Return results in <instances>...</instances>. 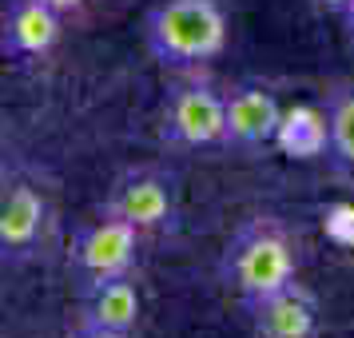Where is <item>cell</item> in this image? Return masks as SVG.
<instances>
[{"mask_svg": "<svg viewBox=\"0 0 354 338\" xmlns=\"http://www.w3.org/2000/svg\"><path fill=\"white\" fill-rule=\"evenodd\" d=\"M299 267H303L299 235L274 215L247 219L219 251V283L235 290L239 303L295 283Z\"/></svg>", "mask_w": 354, "mask_h": 338, "instance_id": "obj_1", "label": "cell"}, {"mask_svg": "<svg viewBox=\"0 0 354 338\" xmlns=\"http://www.w3.org/2000/svg\"><path fill=\"white\" fill-rule=\"evenodd\" d=\"M227 12L219 0H156L144 17L151 60L171 72H199L227 52Z\"/></svg>", "mask_w": 354, "mask_h": 338, "instance_id": "obj_2", "label": "cell"}, {"mask_svg": "<svg viewBox=\"0 0 354 338\" xmlns=\"http://www.w3.org/2000/svg\"><path fill=\"white\" fill-rule=\"evenodd\" d=\"M160 131L183 151L227 147V92L199 72H183V80H176L163 96Z\"/></svg>", "mask_w": 354, "mask_h": 338, "instance_id": "obj_3", "label": "cell"}, {"mask_svg": "<svg viewBox=\"0 0 354 338\" xmlns=\"http://www.w3.org/2000/svg\"><path fill=\"white\" fill-rule=\"evenodd\" d=\"M100 211L140 227L144 235L163 231V227L176 223V215H179V179L167 167H156V163L128 167V171H120L112 179Z\"/></svg>", "mask_w": 354, "mask_h": 338, "instance_id": "obj_4", "label": "cell"}, {"mask_svg": "<svg viewBox=\"0 0 354 338\" xmlns=\"http://www.w3.org/2000/svg\"><path fill=\"white\" fill-rule=\"evenodd\" d=\"M52 231V203L48 191L36 183L28 171H4V191H0V255L4 263H28L40 255Z\"/></svg>", "mask_w": 354, "mask_h": 338, "instance_id": "obj_5", "label": "cell"}, {"mask_svg": "<svg viewBox=\"0 0 354 338\" xmlns=\"http://www.w3.org/2000/svg\"><path fill=\"white\" fill-rule=\"evenodd\" d=\"M140 243H144V231L140 227H131L124 219L100 211L96 219H88L84 227H76L68 263H72V271L80 274V283L112 279V274H136Z\"/></svg>", "mask_w": 354, "mask_h": 338, "instance_id": "obj_6", "label": "cell"}, {"mask_svg": "<svg viewBox=\"0 0 354 338\" xmlns=\"http://www.w3.org/2000/svg\"><path fill=\"white\" fill-rule=\"evenodd\" d=\"M283 104L263 80H239L227 88V147L235 151H267L279 147Z\"/></svg>", "mask_w": 354, "mask_h": 338, "instance_id": "obj_7", "label": "cell"}, {"mask_svg": "<svg viewBox=\"0 0 354 338\" xmlns=\"http://www.w3.org/2000/svg\"><path fill=\"white\" fill-rule=\"evenodd\" d=\"M243 314L251 322L255 338H319V299L295 279L287 287L259 294L243 303Z\"/></svg>", "mask_w": 354, "mask_h": 338, "instance_id": "obj_8", "label": "cell"}, {"mask_svg": "<svg viewBox=\"0 0 354 338\" xmlns=\"http://www.w3.org/2000/svg\"><path fill=\"white\" fill-rule=\"evenodd\" d=\"M64 20L56 8L40 4V0H8L4 8V24H0V52L8 60H40L48 56L60 36H64Z\"/></svg>", "mask_w": 354, "mask_h": 338, "instance_id": "obj_9", "label": "cell"}, {"mask_svg": "<svg viewBox=\"0 0 354 338\" xmlns=\"http://www.w3.org/2000/svg\"><path fill=\"white\" fill-rule=\"evenodd\" d=\"M144 310L136 274H112V279H92L80 283V322H96L108 330H136Z\"/></svg>", "mask_w": 354, "mask_h": 338, "instance_id": "obj_10", "label": "cell"}, {"mask_svg": "<svg viewBox=\"0 0 354 338\" xmlns=\"http://www.w3.org/2000/svg\"><path fill=\"white\" fill-rule=\"evenodd\" d=\"M326 115V160L342 179L354 183V80L338 84L322 104Z\"/></svg>", "mask_w": 354, "mask_h": 338, "instance_id": "obj_11", "label": "cell"}, {"mask_svg": "<svg viewBox=\"0 0 354 338\" xmlns=\"http://www.w3.org/2000/svg\"><path fill=\"white\" fill-rule=\"evenodd\" d=\"M279 147L299 156V160H315V156H326V115L310 112V108H295L283 120V131H279Z\"/></svg>", "mask_w": 354, "mask_h": 338, "instance_id": "obj_12", "label": "cell"}, {"mask_svg": "<svg viewBox=\"0 0 354 338\" xmlns=\"http://www.w3.org/2000/svg\"><path fill=\"white\" fill-rule=\"evenodd\" d=\"M68 338H131L128 330H108V326H96V322H76V330Z\"/></svg>", "mask_w": 354, "mask_h": 338, "instance_id": "obj_13", "label": "cell"}, {"mask_svg": "<svg viewBox=\"0 0 354 338\" xmlns=\"http://www.w3.org/2000/svg\"><path fill=\"white\" fill-rule=\"evenodd\" d=\"M310 4H315L319 12H326V17H338V20H342V17L354 8V0H310Z\"/></svg>", "mask_w": 354, "mask_h": 338, "instance_id": "obj_14", "label": "cell"}, {"mask_svg": "<svg viewBox=\"0 0 354 338\" xmlns=\"http://www.w3.org/2000/svg\"><path fill=\"white\" fill-rule=\"evenodd\" d=\"M40 4H48V8H56L60 17H72V12H80V8H88L92 0H40Z\"/></svg>", "mask_w": 354, "mask_h": 338, "instance_id": "obj_15", "label": "cell"}, {"mask_svg": "<svg viewBox=\"0 0 354 338\" xmlns=\"http://www.w3.org/2000/svg\"><path fill=\"white\" fill-rule=\"evenodd\" d=\"M342 32H346V44L354 48V8L346 12V17H342Z\"/></svg>", "mask_w": 354, "mask_h": 338, "instance_id": "obj_16", "label": "cell"}]
</instances>
